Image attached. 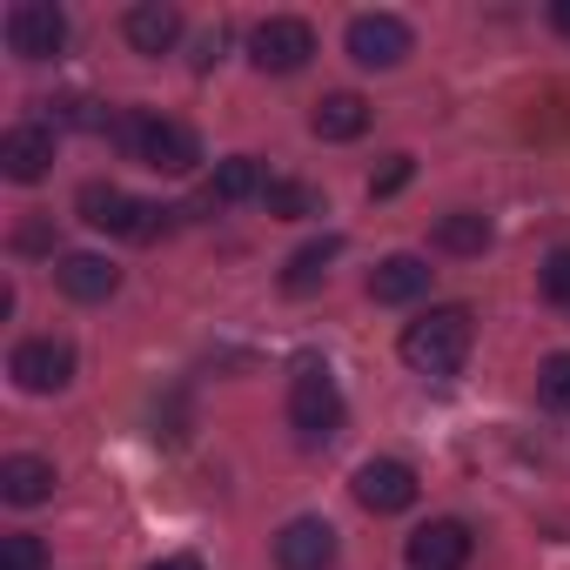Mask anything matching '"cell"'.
<instances>
[{"instance_id": "1", "label": "cell", "mask_w": 570, "mask_h": 570, "mask_svg": "<svg viewBox=\"0 0 570 570\" xmlns=\"http://www.w3.org/2000/svg\"><path fill=\"white\" fill-rule=\"evenodd\" d=\"M470 343H476V316L463 309V303H436V309H423L410 330H403V363L416 370V376H456L463 370V356H470Z\"/></svg>"}, {"instance_id": "2", "label": "cell", "mask_w": 570, "mask_h": 570, "mask_svg": "<svg viewBox=\"0 0 570 570\" xmlns=\"http://www.w3.org/2000/svg\"><path fill=\"white\" fill-rule=\"evenodd\" d=\"M75 208H81L88 228L121 235V242H155V235H168V215H175V208H161V202H135V195L115 188V181H88V188L75 195Z\"/></svg>"}, {"instance_id": "3", "label": "cell", "mask_w": 570, "mask_h": 570, "mask_svg": "<svg viewBox=\"0 0 570 570\" xmlns=\"http://www.w3.org/2000/svg\"><path fill=\"white\" fill-rule=\"evenodd\" d=\"M115 135H121V148H128L141 168H155V175H188V168L202 161L195 128H188V121H168V115H128Z\"/></svg>"}, {"instance_id": "4", "label": "cell", "mask_w": 570, "mask_h": 570, "mask_svg": "<svg viewBox=\"0 0 570 570\" xmlns=\"http://www.w3.org/2000/svg\"><path fill=\"white\" fill-rule=\"evenodd\" d=\"M289 423H296L309 443H323V436L343 430V390H336L330 363H296V383H289Z\"/></svg>"}, {"instance_id": "5", "label": "cell", "mask_w": 570, "mask_h": 570, "mask_svg": "<svg viewBox=\"0 0 570 570\" xmlns=\"http://www.w3.org/2000/svg\"><path fill=\"white\" fill-rule=\"evenodd\" d=\"M309 55H316V28L296 14H275L248 35V61L262 75H296V68H309Z\"/></svg>"}, {"instance_id": "6", "label": "cell", "mask_w": 570, "mask_h": 570, "mask_svg": "<svg viewBox=\"0 0 570 570\" xmlns=\"http://www.w3.org/2000/svg\"><path fill=\"white\" fill-rule=\"evenodd\" d=\"M8 48L21 61H55L68 48V14L55 0H14L8 8Z\"/></svg>"}, {"instance_id": "7", "label": "cell", "mask_w": 570, "mask_h": 570, "mask_svg": "<svg viewBox=\"0 0 570 570\" xmlns=\"http://www.w3.org/2000/svg\"><path fill=\"white\" fill-rule=\"evenodd\" d=\"M410 48H416V35H410L403 14H356V21H350V61H356V68L390 75V68L410 61Z\"/></svg>"}, {"instance_id": "8", "label": "cell", "mask_w": 570, "mask_h": 570, "mask_svg": "<svg viewBox=\"0 0 570 570\" xmlns=\"http://www.w3.org/2000/svg\"><path fill=\"white\" fill-rule=\"evenodd\" d=\"M8 376H14L28 396H55V390H68V383H75V350H68V343H55V336H35V343H21V350H14Z\"/></svg>"}, {"instance_id": "9", "label": "cell", "mask_w": 570, "mask_h": 570, "mask_svg": "<svg viewBox=\"0 0 570 570\" xmlns=\"http://www.w3.org/2000/svg\"><path fill=\"white\" fill-rule=\"evenodd\" d=\"M356 503H363L370 517H396V510H410V503H416V470L396 463V456H370V463L356 470Z\"/></svg>"}, {"instance_id": "10", "label": "cell", "mask_w": 570, "mask_h": 570, "mask_svg": "<svg viewBox=\"0 0 570 570\" xmlns=\"http://www.w3.org/2000/svg\"><path fill=\"white\" fill-rule=\"evenodd\" d=\"M275 563L282 570H330L336 563V530L323 517H289L275 530Z\"/></svg>"}, {"instance_id": "11", "label": "cell", "mask_w": 570, "mask_h": 570, "mask_svg": "<svg viewBox=\"0 0 570 570\" xmlns=\"http://www.w3.org/2000/svg\"><path fill=\"white\" fill-rule=\"evenodd\" d=\"M470 550H476L470 523L436 517V523H423V530L410 537V570H463V563H470Z\"/></svg>"}, {"instance_id": "12", "label": "cell", "mask_w": 570, "mask_h": 570, "mask_svg": "<svg viewBox=\"0 0 570 570\" xmlns=\"http://www.w3.org/2000/svg\"><path fill=\"white\" fill-rule=\"evenodd\" d=\"M48 168H55V128L21 121V128L0 135V175L8 181H41Z\"/></svg>"}, {"instance_id": "13", "label": "cell", "mask_w": 570, "mask_h": 570, "mask_svg": "<svg viewBox=\"0 0 570 570\" xmlns=\"http://www.w3.org/2000/svg\"><path fill=\"white\" fill-rule=\"evenodd\" d=\"M55 282L75 296V303H108L115 289H121V268L108 262V255H61V268H55Z\"/></svg>"}, {"instance_id": "14", "label": "cell", "mask_w": 570, "mask_h": 570, "mask_svg": "<svg viewBox=\"0 0 570 570\" xmlns=\"http://www.w3.org/2000/svg\"><path fill=\"white\" fill-rule=\"evenodd\" d=\"M430 289V262L423 255H383L376 268H370V303H416Z\"/></svg>"}, {"instance_id": "15", "label": "cell", "mask_w": 570, "mask_h": 570, "mask_svg": "<svg viewBox=\"0 0 570 570\" xmlns=\"http://www.w3.org/2000/svg\"><path fill=\"white\" fill-rule=\"evenodd\" d=\"M121 35H128L135 55H168V48L181 41V14L168 8V0H141V8H128Z\"/></svg>"}, {"instance_id": "16", "label": "cell", "mask_w": 570, "mask_h": 570, "mask_svg": "<svg viewBox=\"0 0 570 570\" xmlns=\"http://www.w3.org/2000/svg\"><path fill=\"white\" fill-rule=\"evenodd\" d=\"M262 188H268L262 161H255V155H228V161L215 168V181L202 188V208H235V202H262Z\"/></svg>"}, {"instance_id": "17", "label": "cell", "mask_w": 570, "mask_h": 570, "mask_svg": "<svg viewBox=\"0 0 570 570\" xmlns=\"http://www.w3.org/2000/svg\"><path fill=\"white\" fill-rule=\"evenodd\" d=\"M0 497L21 503V510L48 503L55 497V463L48 456H8V463H0Z\"/></svg>"}, {"instance_id": "18", "label": "cell", "mask_w": 570, "mask_h": 570, "mask_svg": "<svg viewBox=\"0 0 570 570\" xmlns=\"http://www.w3.org/2000/svg\"><path fill=\"white\" fill-rule=\"evenodd\" d=\"M309 128H316V141H356L363 128H370V101L363 95H323L316 101V115H309Z\"/></svg>"}, {"instance_id": "19", "label": "cell", "mask_w": 570, "mask_h": 570, "mask_svg": "<svg viewBox=\"0 0 570 570\" xmlns=\"http://www.w3.org/2000/svg\"><path fill=\"white\" fill-rule=\"evenodd\" d=\"M336 255H343V235H323V242L296 248V255H289V268H282V289H289V296L316 289V282L330 275V262H336Z\"/></svg>"}, {"instance_id": "20", "label": "cell", "mask_w": 570, "mask_h": 570, "mask_svg": "<svg viewBox=\"0 0 570 570\" xmlns=\"http://www.w3.org/2000/svg\"><path fill=\"white\" fill-rule=\"evenodd\" d=\"M436 248H443V255H483V248H490V222H483L476 208H450V215L436 222Z\"/></svg>"}, {"instance_id": "21", "label": "cell", "mask_w": 570, "mask_h": 570, "mask_svg": "<svg viewBox=\"0 0 570 570\" xmlns=\"http://www.w3.org/2000/svg\"><path fill=\"white\" fill-rule=\"evenodd\" d=\"M262 208H268L275 222H309V215H323V195H316L309 181H268V188H262Z\"/></svg>"}, {"instance_id": "22", "label": "cell", "mask_w": 570, "mask_h": 570, "mask_svg": "<svg viewBox=\"0 0 570 570\" xmlns=\"http://www.w3.org/2000/svg\"><path fill=\"white\" fill-rule=\"evenodd\" d=\"M0 570H48V543L14 530V537H0Z\"/></svg>"}, {"instance_id": "23", "label": "cell", "mask_w": 570, "mask_h": 570, "mask_svg": "<svg viewBox=\"0 0 570 570\" xmlns=\"http://www.w3.org/2000/svg\"><path fill=\"white\" fill-rule=\"evenodd\" d=\"M537 396H543L550 410H570V350H557V356L537 370Z\"/></svg>"}, {"instance_id": "24", "label": "cell", "mask_w": 570, "mask_h": 570, "mask_svg": "<svg viewBox=\"0 0 570 570\" xmlns=\"http://www.w3.org/2000/svg\"><path fill=\"white\" fill-rule=\"evenodd\" d=\"M537 282H543V296H550L557 309H570V248H557V255L537 268Z\"/></svg>"}, {"instance_id": "25", "label": "cell", "mask_w": 570, "mask_h": 570, "mask_svg": "<svg viewBox=\"0 0 570 570\" xmlns=\"http://www.w3.org/2000/svg\"><path fill=\"white\" fill-rule=\"evenodd\" d=\"M410 175H416V161H410V155H390V161H383V168L370 175V195L383 202V195H396V188H410Z\"/></svg>"}, {"instance_id": "26", "label": "cell", "mask_w": 570, "mask_h": 570, "mask_svg": "<svg viewBox=\"0 0 570 570\" xmlns=\"http://www.w3.org/2000/svg\"><path fill=\"white\" fill-rule=\"evenodd\" d=\"M14 248H21V255H41V248H48V222H21Z\"/></svg>"}, {"instance_id": "27", "label": "cell", "mask_w": 570, "mask_h": 570, "mask_svg": "<svg viewBox=\"0 0 570 570\" xmlns=\"http://www.w3.org/2000/svg\"><path fill=\"white\" fill-rule=\"evenodd\" d=\"M148 570H208V563H202V557H155Z\"/></svg>"}, {"instance_id": "28", "label": "cell", "mask_w": 570, "mask_h": 570, "mask_svg": "<svg viewBox=\"0 0 570 570\" xmlns=\"http://www.w3.org/2000/svg\"><path fill=\"white\" fill-rule=\"evenodd\" d=\"M550 28H557V35L570 41V0H550Z\"/></svg>"}]
</instances>
